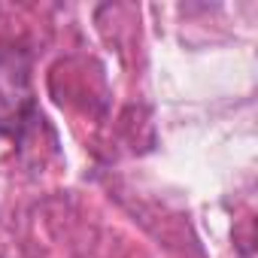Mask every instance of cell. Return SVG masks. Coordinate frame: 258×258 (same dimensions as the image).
<instances>
[{"label": "cell", "instance_id": "cell-1", "mask_svg": "<svg viewBox=\"0 0 258 258\" xmlns=\"http://www.w3.org/2000/svg\"><path fill=\"white\" fill-rule=\"evenodd\" d=\"M34 109L31 73L22 52L0 49V134L19 137Z\"/></svg>", "mask_w": 258, "mask_h": 258}]
</instances>
